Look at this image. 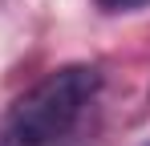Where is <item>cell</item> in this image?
I'll list each match as a JSON object with an SVG mask.
<instances>
[{"mask_svg": "<svg viewBox=\"0 0 150 146\" xmlns=\"http://www.w3.org/2000/svg\"><path fill=\"white\" fill-rule=\"evenodd\" d=\"M98 101V65H61L16 97L0 126V146H93Z\"/></svg>", "mask_w": 150, "mask_h": 146, "instance_id": "obj_1", "label": "cell"}, {"mask_svg": "<svg viewBox=\"0 0 150 146\" xmlns=\"http://www.w3.org/2000/svg\"><path fill=\"white\" fill-rule=\"evenodd\" d=\"M150 0H98V8L105 12H134V8H146Z\"/></svg>", "mask_w": 150, "mask_h": 146, "instance_id": "obj_2", "label": "cell"}, {"mask_svg": "<svg viewBox=\"0 0 150 146\" xmlns=\"http://www.w3.org/2000/svg\"><path fill=\"white\" fill-rule=\"evenodd\" d=\"M146 146H150V142H146Z\"/></svg>", "mask_w": 150, "mask_h": 146, "instance_id": "obj_3", "label": "cell"}]
</instances>
